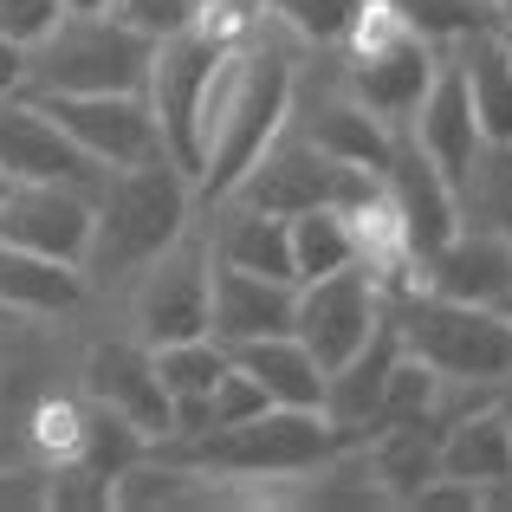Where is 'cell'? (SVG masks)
<instances>
[{"label":"cell","instance_id":"cell-23","mask_svg":"<svg viewBox=\"0 0 512 512\" xmlns=\"http://www.w3.org/2000/svg\"><path fill=\"white\" fill-rule=\"evenodd\" d=\"M221 221H214L208 247L221 266H240V273H266V279H292V234H286V214H266L247 208V201H214ZM299 286V279H292Z\"/></svg>","mask_w":512,"mask_h":512},{"label":"cell","instance_id":"cell-38","mask_svg":"<svg viewBox=\"0 0 512 512\" xmlns=\"http://www.w3.org/2000/svg\"><path fill=\"white\" fill-rule=\"evenodd\" d=\"M415 512H480V487H467V480H448V474H435L422 493L409 500Z\"/></svg>","mask_w":512,"mask_h":512},{"label":"cell","instance_id":"cell-21","mask_svg":"<svg viewBox=\"0 0 512 512\" xmlns=\"http://www.w3.org/2000/svg\"><path fill=\"white\" fill-rule=\"evenodd\" d=\"M363 454H370L389 506H409L441 474V415H415V422L376 428V435H363Z\"/></svg>","mask_w":512,"mask_h":512},{"label":"cell","instance_id":"cell-41","mask_svg":"<svg viewBox=\"0 0 512 512\" xmlns=\"http://www.w3.org/2000/svg\"><path fill=\"white\" fill-rule=\"evenodd\" d=\"M493 409H500L506 428H512V376H506V383H493Z\"/></svg>","mask_w":512,"mask_h":512},{"label":"cell","instance_id":"cell-19","mask_svg":"<svg viewBox=\"0 0 512 512\" xmlns=\"http://www.w3.org/2000/svg\"><path fill=\"white\" fill-rule=\"evenodd\" d=\"M454 59L467 85V104H474V124L487 143H512V46H506V26H474V33L448 39L441 46Z\"/></svg>","mask_w":512,"mask_h":512},{"label":"cell","instance_id":"cell-27","mask_svg":"<svg viewBox=\"0 0 512 512\" xmlns=\"http://www.w3.org/2000/svg\"><path fill=\"white\" fill-rule=\"evenodd\" d=\"M143 454H150V435H143L137 422H124L117 409H104V402H91V396H85V415H78V448H72V461H85L91 474L117 480L124 467H137Z\"/></svg>","mask_w":512,"mask_h":512},{"label":"cell","instance_id":"cell-29","mask_svg":"<svg viewBox=\"0 0 512 512\" xmlns=\"http://www.w3.org/2000/svg\"><path fill=\"white\" fill-rule=\"evenodd\" d=\"M150 357H156V376L169 389V409L175 402H208V389L227 370V344L208 338V331L201 338H175V344H150Z\"/></svg>","mask_w":512,"mask_h":512},{"label":"cell","instance_id":"cell-37","mask_svg":"<svg viewBox=\"0 0 512 512\" xmlns=\"http://www.w3.org/2000/svg\"><path fill=\"white\" fill-rule=\"evenodd\" d=\"M52 20H59V0H0V33L20 46H33Z\"/></svg>","mask_w":512,"mask_h":512},{"label":"cell","instance_id":"cell-1","mask_svg":"<svg viewBox=\"0 0 512 512\" xmlns=\"http://www.w3.org/2000/svg\"><path fill=\"white\" fill-rule=\"evenodd\" d=\"M299 39L286 26L260 20L221 52L201 98V169H195V201H221L240 175L253 169V156L292 124L299 104Z\"/></svg>","mask_w":512,"mask_h":512},{"label":"cell","instance_id":"cell-28","mask_svg":"<svg viewBox=\"0 0 512 512\" xmlns=\"http://www.w3.org/2000/svg\"><path fill=\"white\" fill-rule=\"evenodd\" d=\"M292 234V279H325L338 273V266H357V240H350V221L338 208H305L286 221Z\"/></svg>","mask_w":512,"mask_h":512},{"label":"cell","instance_id":"cell-18","mask_svg":"<svg viewBox=\"0 0 512 512\" xmlns=\"http://www.w3.org/2000/svg\"><path fill=\"white\" fill-rule=\"evenodd\" d=\"M409 137H415V150L428 156L448 182H461L467 163H474V150L487 137H480V124H474V104H467V85H461V72H454V59L441 52V65H435V85H428V98L415 104V117H409Z\"/></svg>","mask_w":512,"mask_h":512},{"label":"cell","instance_id":"cell-39","mask_svg":"<svg viewBox=\"0 0 512 512\" xmlns=\"http://www.w3.org/2000/svg\"><path fill=\"white\" fill-rule=\"evenodd\" d=\"M20 85H26V46L0 33V98H7V91H20Z\"/></svg>","mask_w":512,"mask_h":512},{"label":"cell","instance_id":"cell-32","mask_svg":"<svg viewBox=\"0 0 512 512\" xmlns=\"http://www.w3.org/2000/svg\"><path fill=\"white\" fill-rule=\"evenodd\" d=\"M396 7L409 13L415 33H428L435 46H448V39H461V33H474V26L493 20L487 0H396ZM493 26H500V20H493Z\"/></svg>","mask_w":512,"mask_h":512},{"label":"cell","instance_id":"cell-11","mask_svg":"<svg viewBox=\"0 0 512 512\" xmlns=\"http://www.w3.org/2000/svg\"><path fill=\"white\" fill-rule=\"evenodd\" d=\"M338 175H344V163H331L325 150H312V143L286 124L221 201H247V208H266V214H286L292 221V214H305V208H331V201H338Z\"/></svg>","mask_w":512,"mask_h":512},{"label":"cell","instance_id":"cell-26","mask_svg":"<svg viewBox=\"0 0 512 512\" xmlns=\"http://www.w3.org/2000/svg\"><path fill=\"white\" fill-rule=\"evenodd\" d=\"M454 201H461V227L512 240V143H480L467 175L454 182Z\"/></svg>","mask_w":512,"mask_h":512},{"label":"cell","instance_id":"cell-3","mask_svg":"<svg viewBox=\"0 0 512 512\" xmlns=\"http://www.w3.org/2000/svg\"><path fill=\"white\" fill-rule=\"evenodd\" d=\"M338 448H344V435L331 428L325 409H279V402L247 415V422L201 428V435H182V441H156V454H169V461H188L214 480L247 487V506H273V487L312 474Z\"/></svg>","mask_w":512,"mask_h":512},{"label":"cell","instance_id":"cell-43","mask_svg":"<svg viewBox=\"0 0 512 512\" xmlns=\"http://www.w3.org/2000/svg\"><path fill=\"white\" fill-rule=\"evenodd\" d=\"M500 312H506V318H512V292H506V299H500Z\"/></svg>","mask_w":512,"mask_h":512},{"label":"cell","instance_id":"cell-36","mask_svg":"<svg viewBox=\"0 0 512 512\" xmlns=\"http://www.w3.org/2000/svg\"><path fill=\"white\" fill-rule=\"evenodd\" d=\"M260 409H273V402H266V389L253 383V376L240 370L234 357H227L221 383L208 389V428H227V422H247V415H260Z\"/></svg>","mask_w":512,"mask_h":512},{"label":"cell","instance_id":"cell-30","mask_svg":"<svg viewBox=\"0 0 512 512\" xmlns=\"http://www.w3.org/2000/svg\"><path fill=\"white\" fill-rule=\"evenodd\" d=\"M266 7V20L273 26H286L292 39H299V46H338V39L350 33V20H357V7L363 0H260Z\"/></svg>","mask_w":512,"mask_h":512},{"label":"cell","instance_id":"cell-6","mask_svg":"<svg viewBox=\"0 0 512 512\" xmlns=\"http://www.w3.org/2000/svg\"><path fill=\"white\" fill-rule=\"evenodd\" d=\"M150 52H156L150 39L130 33L111 7L59 13L26 46V85L20 91H143Z\"/></svg>","mask_w":512,"mask_h":512},{"label":"cell","instance_id":"cell-2","mask_svg":"<svg viewBox=\"0 0 512 512\" xmlns=\"http://www.w3.org/2000/svg\"><path fill=\"white\" fill-rule=\"evenodd\" d=\"M195 227V182L169 156L111 169L91 195V240H85V286H130L163 247Z\"/></svg>","mask_w":512,"mask_h":512},{"label":"cell","instance_id":"cell-35","mask_svg":"<svg viewBox=\"0 0 512 512\" xmlns=\"http://www.w3.org/2000/svg\"><path fill=\"white\" fill-rule=\"evenodd\" d=\"M39 480H46V506H59V512H78V506H111V480L91 474L85 461H52Z\"/></svg>","mask_w":512,"mask_h":512},{"label":"cell","instance_id":"cell-25","mask_svg":"<svg viewBox=\"0 0 512 512\" xmlns=\"http://www.w3.org/2000/svg\"><path fill=\"white\" fill-rule=\"evenodd\" d=\"M441 474L467 480V487H487V480L512 474V428L493 402L480 409H461L441 422Z\"/></svg>","mask_w":512,"mask_h":512},{"label":"cell","instance_id":"cell-7","mask_svg":"<svg viewBox=\"0 0 512 512\" xmlns=\"http://www.w3.org/2000/svg\"><path fill=\"white\" fill-rule=\"evenodd\" d=\"M208 279H214V247L208 234L188 227L175 247H163L137 279H130V325L143 344H175L208 331Z\"/></svg>","mask_w":512,"mask_h":512},{"label":"cell","instance_id":"cell-44","mask_svg":"<svg viewBox=\"0 0 512 512\" xmlns=\"http://www.w3.org/2000/svg\"><path fill=\"white\" fill-rule=\"evenodd\" d=\"M0 188H7V175H0Z\"/></svg>","mask_w":512,"mask_h":512},{"label":"cell","instance_id":"cell-17","mask_svg":"<svg viewBox=\"0 0 512 512\" xmlns=\"http://www.w3.org/2000/svg\"><path fill=\"white\" fill-rule=\"evenodd\" d=\"M292 130H299L312 150H325L331 163H350V169H383L389 150H396V130H389L376 111H363L344 85H331L325 98H312V104H305V91H299Z\"/></svg>","mask_w":512,"mask_h":512},{"label":"cell","instance_id":"cell-8","mask_svg":"<svg viewBox=\"0 0 512 512\" xmlns=\"http://www.w3.org/2000/svg\"><path fill=\"white\" fill-rule=\"evenodd\" d=\"M383 312H389V292L370 279V266H338V273L299 286V299H292V338L312 350L318 370L331 376L338 363H350L376 338Z\"/></svg>","mask_w":512,"mask_h":512},{"label":"cell","instance_id":"cell-13","mask_svg":"<svg viewBox=\"0 0 512 512\" xmlns=\"http://www.w3.org/2000/svg\"><path fill=\"white\" fill-rule=\"evenodd\" d=\"M383 188L389 201H396V221H402V247H409L415 273H422V260L441 247V240L461 227V201H454V182L428 163L422 150H415L409 130H396V150H389L383 163Z\"/></svg>","mask_w":512,"mask_h":512},{"label":"cell","instance_id":"cell-4","mask_svg":"<svg viewBox=\"0 0 512 512\" xmlns=\"http://www.w3.org/2000/svg\"><path fill=\"white\" fill-rule=\"evenodd\" d=\"M331 52H338V85L363 111L383 117L389 130H409L415 104L428 98L435 65H441V46L428 33H415L396 0H363L350 33Z\"/></svg>","mask_w":512,"mask_h":512},{"label":"cell","instance_id":"cell-5","mask_svg":"<svg viewBox=\"0 0 512 512\" xmlns=\"http://www.w3.org/2000/svg\"><path fill=\"white\" fill-rule=\"evenodd\" d=\"M389 318L396 338L415 363L441 376V383H506L512 376V318L500 305H467L441 299V292H389Z\"/></svg>","mask_w":512,"mask_h":512},{"label":"cell","instance_id":"cell-31","mask_svg":"<svg viewBox=\"0 0 512 512\" xmlns=\"http://www.w3.org/2000/svg\"><path fill=\"white\" fill-rule=\"evenodd\" d=\"M435 409H441V376L402 350V357L389 363V376H383V409H376V428L415 422V415H435ZM376 428H370V435H376Z\"/></svg>","mask_w":512,"mask_h":512},{"label":"cell","instance_id":"cell-16","mask_svg":"<svg viewBox=\"0 0 512 512\" xmlns=\"http://www.w3.org/2000/svg\"><path fill=\"white\" fill-rule=\"evenodd\" d=\"M292 299H299L292 279L240 273V266L214 260V279H208V338H221L227 350L253 344V338H279V331H292Z\"/></svg>","mask_w":512,"mask_h":512},{"label":"cell","instance_id":"cell-24","mask_svg":"<svg viewBox=\"0 0 512 512\" xmlns=\"http://www.w3.org/2000/svg\"><path fill=\"white\" fill-rule=\"evenodd\" d=\"M227 357H234L240 370L266 389V402H279V409H325V370H318V357L292 338V331L234 344Z\"/></svg>","mask_w":512,"mask_h":512},{"label":"cell","instance_id":"cell-15","mask_svg":"<svg viewBox=\"0 0 512 512\" xmlns=\"http://www.w3.org/2000/svg\"><path fill=\"white\" fill-rule=\"evenodd\" d=\"M415 286L441 292V299H467V305H500L512 292V240L487 234V227H454L422 260Z\"/></svg>","mask_w":512,"mask_h":512},{"label":"cell","instance_id":"cell-14","mask_svg":"<svg viewBox=\"0 0 512 512\" xmlns=\"http://www.w3.org/2000/svg\"><path fill=\"white\" fill-rule=\"evenodd\" d=\"M85 396L117 409L124 422H137L150 435V448L169 435V389L156 376V357L143 338H111L85 350Z\"/></svg>","mask_w":512,"mask_h":512},{"label":"cell","instance_id":"cell-12","mask_svg":"<svg viewBox=\"0 0 512 512\" xmlns=\"http://www.w3.org/2000/svg\"><path fill=\"white\" fill-rule=\"evenodd\" d=\"M0 240L78 266L91 240V195L72 182H7L0 188Z\"/></svg>","mask_w":512,"mask_h":512},{"label":"cell","instance_id":"cell-22","mask_svg":"<svg viewBox=\"0 0 512 512\" xmlns=\"http://www.w3.org/2000/svg\"><path fill=\"white\" fill-rule=\"evenodd\" d=\"M85 273L46 253H26L0 240V312H26V318H65L85 305Z\"/></svg>","mask_w":512,"mask_h":512},{"label":"cell","instance_id":"cell-33","mask_svg":"<svg viewBox=\"0 0 512 512\" xmlns=\"http://www.w3.org/2000/svg\"><path fill=\"white\" fill-rule=\"evenodd\" d=\"M208 7L214 0H111V13L130 26V33H143L150 46L169 39V33H182V26H195Z\"/></svg>","mask_w":512,"mask_h":512},{"label":"cell","instance_id":"cell-40","mask_svg":"<svg viewBox=\"0 0 512 512\" xmlns=\"http://www.w3.org/2000/svg\"><path fill=\"white\" fill-rule=\"evenodd\" d=\"M480 512H512V474H506V480H487V487H480Z\"/></svg>","mask_w":512,"mask_h":512},{"label":"cell","instance_id":"cell-10","mask_svg":"<svg viewBox=\"0 0 512 512\" xmlns=\"http://www.w3.org/2000/svg\"><path fill=\"white\" fill-rule=\"evenodd\" d=\"M0 175H7V182H72V188H85V195H98L111 169L91 163V156L39 111V98L7 91V98H0Z\"/></svg>","mask_w":512,"mask_h":512},{"label":"cell","instance_id":"cell-20","mask_svg":"<svg viewBox=\"0 0 512 512\" xmlns=\"http://www.w3.org/2000/svg\"><path fill=\"white\" fill-rule=\"evenodd\" d=\"M402 357V338H396V318L383 312V325H376V338L357 350L350 363H338V370L325 376V415L331 428H338L344 441H363L376 428V409H383V376L389 363Z\"/></svg>","mask_w":512,"mask_h":512},{"label":"cell","instance_id":"cell-9","mask_svg":"<svg viewBox=\"0 0 512 512\" xmlns=\"http://www.w3.org/2000/svg\"><path fill=\"white\" fill-rule=\"evenodd\" d=\"M26 98H39V111L104 169L163 156V130L143 91H26Z\"/></svg>","mask_w":512,"mask_h":512},{"label":"cell","instance_id":"cell-34","mask_svg":"<svg viewBox=\"0 0 512 512\" xmlns=\"http://www.w3.org/2000/svg\"><path fill=\"white\" fill-rule=\"evenodd\" d=\"M78 415H85V396H46L33 409V428H26V435H33V454L39 461H72V448H78Z\"/></svg>","mask_w":512,"mask_h":512},{"label":"cell","instance_id":"cell-42","mask_svg":"<svg viewBox=\"0 0 512 512\" xmlns=\"http://www.w3.org/2000/svg\"><path fill=\"white\" fill-rule=\"evenodd\" d=\"M487 13H493L500 26H512V0H487Z\"/></svg>","mask_w":512,"mask_h":512}]
</instances>
